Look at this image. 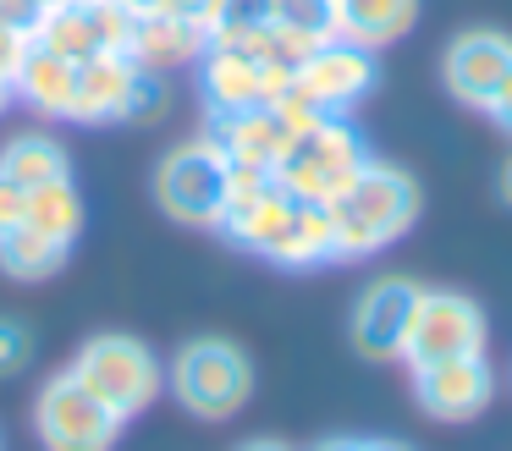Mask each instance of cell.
<instances>
[{
    "label": "cell",
    "mask_w": 512,
    "mask_h": 451,
    "mask_svg": "<svg viewBox=\"0 0 512 451\" xmlns=\"http://www.w3.org/2000/svg\"><path fill=\"white\" fill-rule=\"evenodd\" d=\"M485 116H490V121H496V127L512 138V72H507V83L496 88V99H490V110H485Z\"/></svg>",
    "instance_id": "cell-29"
},
{
    "label": "cell",
    "mask_w": 512,
    "mask_h": 451,
    "mask_svg": "<svg viewBox=\"0 0 512 451\" xmlns=\"http://www.w3.org/2000/svg\"><path fill=\"white\" fill-rule=\"evenodd\" d=\"M210 138L221 143V154L232 165H248V171H281L292 149V132L270 116L265 105L259 110H237V116H210Z\"/></svg>",
    "instance_id": "cell-16"
},
{
    "label": "cell",
    "mask_w": 512,
    "mask_h": 451,
    "mask_svg": "<svg viewBox=\"0 0 512 451\" xmlns=\"http://www.w3.org/2000/svg\"><path fill=\"white\" fill-rule=\"evenodd\" d=\"M28 226L45 231L50 242H61V248H72L83 231V198L78 187H72V176H61V182L50 187H34L28 193Z\"/></svg>",
    "instance_id": "cell-22"
},
{
    "label": "cell",
    "mask_w": 512,
    "mask_h": 451,
    "mask_svg": "<svg viewBox=\"0 0 512 451\" xmlns=\"http://www.w3.org/2000/svg\"><path fill=\"white\" fill-rule=\"evenodd\" d=\"M237 451H292V446H281V440H248V446H237Z\"/></svg>",
    "instance_id": "cell-32"
},
{
    "label": "cell",
    "mask_w": 512,
    "mask_h": 451,
    "mask_svg": "<svg viewBox=\"0 0 512 451\" xmlns=\"http://www.w3.org/2000/svg\"><path fill=\"white\" fill-rule=\"evenodd\" d=\"M23 220H28V193L17 182H6V176H0V231L23 226Z\"/></svg>",
    "instance_id": "cell-27"
},
{
    "label": "cell",
    "mask_w": 512,
    "mask_h": 451,
    "mask_svg": "<svg viewBox=\"0 0 512 451\" xmlns=\"http://www.w3.org/2000/svg\"><path fill=\"white\" fill-rule=\"evenodd\" d=\"M0 176L17 182L23 193H34V187H50L61 176H72V154L50 132H17V138L0 143Z\"/></svg>",
    "instance_id": "cell-20"
},
{
    "label": "cell",
    "mask_w": 512,
    "mask_h": 451,
    "mask_svg": "<svg viewBox=\"0 0 512 451\" xmlns=\"http://www.w3.org/2000/svg\"><path fill=\"white\" fill-rule=\"evenodd\" d=\"M325 209H331V226H336V264L369 259V253L391 248L397 237L413 231V220H419V182L391 160H369L353 176V187Z\"/></svg>",
    "instance_id": "cell-1"
},
{
    "label": "cell",
    "mask_w": 512,
    "mask_h": 451,
    "mask_svg": "<svg viewBox=\"0 0 512 451\" xmlns=\"http://www.w3.org/2000/svg\"><path fill=\"white\" fill-rule=\"evenodd\" d=\"M122 6H127V11H182V17H188L199 0H122Z\"/></svg>",
    "instance_id": "cell-30"
},
{
    "label": "cell",
    "mask_w": 512,
    "mask_h": 451,
    "mask_svg": "<svg viewBox=\"0 0 512 451\" xmlns=\"http://www.w3.org/2000/svg\"><path fill=\"white\" fill-rule=\"evenodd\" d=\"M34 435L45 451H111L122 440V418L72 369H61L45 380V391L34 402Z\"/></svg>",
    "instance_id": "cell-6"
},
{
    "label": "cell",
    "mask_w": 512,
    "mask_h": 451,
    "mask_svg": "<svg viewBox=\"0 0 512 451\" xmlns=\"http://www.w3.org/2000/svg\"><path fill=\"white\" fill-rule=\"evenodd\" d=\"M12 99H17V94H12V77H0V110L12 105Z\"/></svg>",
    "instance_id": "cell-34"
},
{
    "label": "cell",
    "mask_w": 512,
    "mask_h": 451,
    "mask_svg": "<svg viewBox=\"0 0 512 451\" xmlns=\"http://www.w3.org/2000/svg\"><path fill=\"white\" fill-rule=\"evenodd\" d=\"M419 22V0H336V39L380 50L413 33Z\"/></svg>",
    "instance_id": "cell-19"
},
{
    "label": "cell",
    "mask_w": 512,
    "mask_h": 451,
    "mask_svg": "<svg viewBox=\"0 0 512 451\" xmlns=\"http://www.w3.org/2000/svg\"><path fill=\"white\" fill-rule=\"evenodd\" d=\"M265 110H270V116H276L281 127L292 132V138H303V132H309V127H320V121H325V110L314 105V99L303 94V88L292 83V77H287V83H281L276 94L265 99Z\"/></svg>",
    "instance_id": "cell-23"
},
{
    "label": "cell",
    "mask_w": 512,
    "mask_h": 451,
    "mask_svg": "<svg viewBox=\"0 0 512 451\" xmlns=\"http://www.w3.org/2000/svg\"><path fill=\"white\" fill-rule=\"evenodd\" d=\"M39 0H0V28H17V33H28L34 39V28H39Z\"/></svg>",
    "instance_id": "cell-26"
},
{
    "label": "cell",
    "mask_w": 512,
    "mask_h": 451,
    "mask_svg": "<svg viewBox=\"0 0 512 451\" xmlns=\"http://www.w3.org/2000/svg\"><path fill=\"white\" fill-rule=\"evenodd\" d=\"M347 451H408L397 440H347Z\"/></svg>",
    "instance_id": "cell-31"
},
{
    "label": "cell",
    "mask_w": 512,
    "mask_h": 451,
    "mask_svg": "<svg viewBox=\"0 0 512 451\" xmlns=\"http://www.w3.org/2000/svg\"><path fill=\"white\" fill-rule=\"evenodd\" d=\"M23 55H28V33L0 28V77H12L17 66H23Z\"/></svg>",
    "instance_id": "cell-28"
},
{
    "label": "cell",
    "mask_w": 512,
    "mask_h": 451,
    "mask_svg": "<svg viewBox=\"0 0 512 451\" xmlns=\"http://www.w3.org/2000/svg\"><path fill=\"white\" fill-rule=\"evenodd\" d=\"M28 363H34V336H28V325L12 314H0V380L23 374Z\"/></svg>",
    "instance_id": "cell-25"
},
{
    "label": "cell",
    "mask_w": 512,
    "mask_h": 451,
    "mask_svg": "<svg viewBox=\"0 0 512 451\" xmlns=\"http://www.w3.org/2000/svg\"><path fill=\"white\" fill-rule=\"evenodd\" d=\"M496 396V374H490L485 352H468V358H441L413 369V402L435 418V424H468L479 418Z\"/></svg>",
    "instance_id": "cell-12"
},
{
    "label": "cell",
    "mask_w": 512,
    "mask_h": 451,
    "mask_svg": "<svg viewBox=\"0 0 512 451\" xmlns=\"http://www.w3.org/2000/svg\"><path fill=\"white\" fill-rule=\"evenodd\" d=\"M265 264H276V270H325V264H336V226H331V209L325 204H309V198H298V209H292L287 231H281V242L265 253Z\"/></svg>",
    "instance_id": "cell-18"
},
{
    "label": "cell",
    "mask_w": 512,
    "mask_h": 451,
    "mask_svg": "<svg viewBox=\"0 0 512 451\" xmlns=\"http://www.w3.org/2000/svg\"><path fill=\"white\" fill-rule=\"evenodd\" d=\"M413 303H419V286L402 281V275H386V281L364 286V297L353 308V347L369 363L402 358V336H408Z\"/></svg>",
    "instance_id": "cell-13"
},
{
    "label": "cell",
    "mask_w": 512,
    "mask_h": 451,
    "mask_svg": "<svg viewBox=\"0 0 512 451\" xmlns=\"http://www.w3.org/2000/svg\"><path fill=\"white\" fill-rule=\"evenodd\" d=\"M39 6H56V0H39Z\"/></svg>",
    "instance_id": "cell-35"
},
{
    "label": "cell",
    "mask_w": 512,
    "mask_h": 451,
    "mask_svg": "<svg viewBox=\"0 0 512 451\" xmlns=\"http://www.w3.org/2000/svg\"><path fill=\"white\" fill-rule=\"evenodd\" d=\"M226 171H232V160L221 154V143H215L210 132L177 143V149H166L155 165V204L166 209L177 226L215 231L221 226V204H226Z\"/></svg>",
    "instance_id": "cell-5"
},
{
    "label": "cell",
    "mask_w": 512,
    "mask_h": 451,
    "mask_svg": "<svg viewBox=\"0 0 512 451\" xmlns=\"http://www.w3.org/2000/svg\"><path fill=\"white\" fill-rule=\"evenodd\" d=\"M375 77H380L375 50H364V44H347V39H325V44H314V50L298 61L292 83H298L303 94H309L314 105L325 110V116H347L358 99H369Z\"/></svg>",
    "instance_id": "cell-9"
},
{
    "label": "cell",
    "mask_w": 512,
    "mask_h": 451,
    "mask_svg": "<svg viewBox=\"0 0 512 451\" xmlns=\"http://www.w3.org/2000/svg\"><path fill=\"white\" fill-rule=\"evenodd\" d=\"M369 160H375V154H369L364 132L353 127V116H325L320 127L292 138L276 182L287 187V193L309 198V204H336Z\"/></svg>",
    "instance_id": "cell-4"
},
{
    "label": "cell",
    "mask_w": 512,
    "mask_h": 451,
    "mask_svg": "<svg viewBox=\"0 0 512 451\" xmlns=\"http://www.w3.org/2000/svg\"><path fill=\"white\" fill-rule=\"evenodd\" d=\"M204 28L182 11H133V39L127 55L149 72H177V66H199L204 55Z\"/></svg>",
    "instance_id": "cell-15"
},
{
    "label": "cell",
    "mask_w": 512,
    "mask_h": 451,
    "mask_svg": "<svg viewBox=\"0 0 512 451\" xmlns=\"http://www.w3.org/2000/svg\"><path fill=\"white\" fill-rule=\"evenodd\" d=\"M138 83V61L127 50H105L89 55L78 66V94H72V121L83 127H111V121H127V99H133Z\"/></svg>",
    "instance_id": "cell-14"
},
{
    "label": "cell",
    "mask_w": 512,
    "mask_h": 451,
    "mask_svg": "<svg viewBox=\"0 0 512 451\" xmlns=\"http://www.w3.org/2000/svg\"><path fill=\"white\" fill-rule=\"evenodd\" d=\"M292 72L281 66H265L259 55L237 50V44H204L199 55V94L210 116H237V110H259Z\"/></svg>",
    "instance_id": "cell-10"
},
{
    "label": "cell",
    "mask_w": 512,
    "mask_h": 451,
    "mask_svg": "<svg viewBox=\"0 0 512 451\" xmlns=\"http://www.w3.org/2000/svg\"><path fill=\"white\" fill-rule=\"evenodd\" d=\"M166 391L177 396V407H188L204 424L243 413L254 396V363L237 341L226 336H193L188 347H177V358L166 363Z\"/></svg>",
    "instance_id": "cell-2"
},
{
    "label": "cell",
    "mask_w": 512,
    "mask_h": 451,
    "mask_svg": "<svg viewBox=\"0 0 512 451\" xmlns=\"http://www.w3.org/2000/svg\"><path fill=\"white\" fill-rule=\"evenodd\" d=\"M72 374L111 407L122 424H133L138 413L160 402L166 391V363L149 352V341L122 336V330H105V336H89L72 358Z\"/></svg>",
    "instance_id": "cell-3"
},
{
    "label": "cell",
    "mask_w": 512,
    "mask_h": 451,
    "mask_svg": "<svg viewBox=\"0 0 512 451\" xmlns=\"http://www.w3.org/2000/svg\"><path fill=\"white\" fill-rule=\"evenodd\" d=\"M133 39V11L122 0H56V6L39 11L34 44L67 55V61H89L105 50H127Z\"/></svg>",
    "instance_id": "cell-8"
},
{
    "label": "cell",
    "mask_w": 512,
    "mask_h": 451,
    "mask_svg": "<svg viewBox=\"0 0 512 451\" xmlns=\"http://www.w3.org/2000/svg\"><path fill=\"white\" fill-rule=\"evenodd\" d=\"M501 198H507V204H512V160L501 165Z\"/></svg>",
    "instance_id": "cell-33"
},
{
    "label": "cell",
    "mask_w": 512,
    "mask_h": 451,
    "mask_svg": "<svg viewBox=\"0 0 512 451\" xmlns=\"http://www.w3.org/2000/svg\"><path fill=\"white\" fill-rule=\"evenodd\" d=\"M12 94L23 105H34L39 116H67L72 121V94H78V61L45 50V44L28 39L23 66L12 72Z\"/></svg>",
    "instance_id": "cell-17"
},
{
    "label": "cell",
    "mask_w": 512,
    "mask_h": 451,
    "mask_svg": "<svg viewBox=\"0 0 512 451\" xmlns=\"http://www.w3.org/2000/svg\"><path fill=\"white\" fill-rule=\"evenodd\" d=\"M507 72H512V33L501 28H463L441 50V83L468 110H490Z\"/></svg>",
    "instance_id": "cell-11"
},
{
    "label": "cell",
    "mask_w": 512,
    "mask_h": 451,
    "mask_svg": "<svg viewBox=\"0 0 512 451\" xmlns=\"http://www.w3.org/2000/svg\"><path fill=\"white\" fill-rule=\"evenodd\" d=\"M171 105V83L166 72H149L138 66V83H133V99H127V121H160Z\"/></svg>",
    "instance_id": "cell-24"
},
{
    "label": "cell",
    "mask_w": 512,
    "mask_h": 451,
    "mask_svg": "<svg viewBox=\"0 0 512 451\" xmlns=\"http://www.w3.org/2000/svg\"><path fill=\"white\" fill-rule=\"evenodd\" d=\"M72 248H61V242H50L45 231H34L23 220V226L0 231V270L12 275V281H45V275H56L61 264H67Z\"/></svg>",
    "instance_id": "cell-21"
},
{
    "label": "cell",
    "mask_w": 512,
    "mask_h": 451,
    "mask_svg": "<svg viewBox=\"0 0 512 451\" xmlns=\"http://www.w3.org/2000/svg\"><path fill=\"white\" fill-rule=\"evenodd\" d=\"M468 352H485V308L463 292H430V286H419L408 336H402V363L424 369V363L468 358Z\"/></svg>",
    "instance_id": "cell-7"
}]
</instances>
